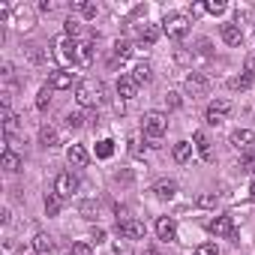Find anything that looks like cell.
<instances>
[{
	"label": "cell",
	"instance_id": "obj_24",
	"mask_svg": "<svg viewBox=\"0 0 255 255\" xmlns=\"http://www.w3.org/2000/svg\"><path fill=\"white\" fill-rule=\"evenodd\" d=\"M171 153H174V162H180V165H183V162H189V159H192V144H189V141H177Z\"/></svg>",
	"mask_w": 255,
	"mask_h": 255
},
{
	"label": "cell",
	"instance_id": "obj_40",
	"mask_svg": "<svg viewBox=\"0 0 255 255\" xmlns=\"http://www.w3.org/2000/svg\"><path fill=\"white\" fill-rule=\"evenodd\" d=\"M165 102H168V108H180V93H174V90H168V96H165Z\"/></svg>",
	"mask_w": 255,
	"mask_h": 255
},
{
	"label": "cell",
	"instance_id": "obj_7",
	"mask_svg": "<svg viewBox=\"0 0 255 255\" xmlns=\"http://www.w3.org/2000/svg\"><path fill=\"white\" fill-rule=\"evenodd\" d=\"M183 84H186V90H189L192 96H204V93L210 90V78H207L204 72H189Z\"/></svg>",
	"mask_w": 255,
	"mask_h": 255
},
{
	"label": "cell",
	"instance_id": "obj_30",
	"mask_svg": "<svg viewBox=\"0 0 255 255\" xmlns=\"http://www.w3.org/2000/svg\"><path fill=\"white\" fill-rule=\"evenodd\" d=\"M63 33H66L69 39L81 36V21H75V18H66V24H63Z\"/></svg>",
	"mask_w": 255,
	"mask_h": 255
},
{
	"label": "cell",
	"instance_id": "obj_18",
	"mask_svg": "<svg viewBox=\"0 0 255 255\" xmlns=\"http://www.w3.org/2000/svg\"><path fill=\"white\" fill-rule=\"evenodd\" d=\"M90 60H93V42L84 39V42L75 45V63H78V66H87Z\"/></svg>",
	"mask_w": 255,
	"mask_h": 255
},
{
	"label": "cell",
	"instance_id": "obj_3",
	"mask_svg": "<svg viewBox=\"0 0 255 255\" xmlns=\"http://www.w3.org/2000/svg\"><path fill=\"white\" fill-rule=\"evenodd\" d=\"M162 33L168 36V39H186L189 36V18L186 15H180V12H171V15H165L162 18Z\"/></svg>",
	"mask_w": 255,
	"mask_h": 255
},
{
	"label": "cell",
	"instance_id": "obj_2",
	"mask_svg": "<svg viewBox=\"0 0 255 255\" xmlns=\"http://www.w3.org/2000/svg\"><path fill=\"white\" fill-rule=\"evenodd\" d=\"M141 129H144L150 147H159V138L168 132V114H162V111H147V114L141 117Z\"/></svg>",
	"mask_w": 255,
	"mask_h": 255
},
{
	"label": "cell",
	"instance_id": "obj_17",
	"mask_svg": "<svg viewBox=\"0 0 255 255\" xmlns=\"http://www.w3.org/2000/svg\"><path fill=\"white\" fill-rule=\"evenodd\" d=\"M192 141H195V150H198V156H201L204 162H213V150H210V138H207L204 132H195V135H192Z\"/></svg>",
	"mask_w": 255,
	"mask_h": 255
},
{
	"label": "cell",
	"instance_id": "obj_31",
	"mask_svg": "<svg viewBox=\"0 0 255 255\" xmlns=\"http://www.w3.org/2000/svg\"><path fill=\"white\" fill-rule=\"evenodd\" d=\"M48 102H51V87L45 84V87H39V96H36V108H39V111H45V108H48Z\"/></svg>",
	"mask_w": 255,
	"mask_h": 255
},
{
	"label": "cell",
	"instance_id": "obj_12",
	"mask_svg": "<svg viewBox=\"0 0 255 255\" xmlns=\"http://www.w3.org/2000/svg\"><path fill=\"white\" fill-rule=\"evenodd\" d=\"M135 93H138V84H135L132 75H120L117 78V96L120 99H135Z\"/></svg>",
	"mask_w": 255,
	"mask_h": 255
},
{
	"label": "cell",
	"instance_id": "obj_43",
	"mask_svg": "<svg viewBox=\"0 0 255 255\" xmlns=\"http://www.w3.org/2000/svg\"><path fill=\"white\" fill-rule=\"evenodd\" d=\"M9 219H12V213H9V210H3V213H0V222H3V225H9Z\"/></svg>",
	"mask_w": 255,
	"mask_h": 255
},
{
	"label": "cell",
	"instance_id": "obj_34",
	"mask_svg": "<svg viewBox=\"0 0 255 255\" xmlns=\"http://www.w3.org/2000/svg\"><path fill=\"white\" fill-rule=\"evenodd\" d=\"M204 9H207L210 15H222V12H225V0H207Z\"/></svg>",
	"mask_w": 255,
	"mask_h": 255
},
{
	"label": "cell",
	"instance_id": "obj_21",
	"mask_svg": "<svg viewBox=\"0 0 255 255\" xmlns=\"http://www.w3.org/2000/svg\"><path fill=\"white\" fill-rule=\"evenodd\" d=\"M153 192H156V198H162V201H171V198L177 195V183H174V180H159V183L153 186Z\"/></svg>",
	"mask_w": 255,
	"mask_h": 255
},
{
	"label": "cell",
	"instance_id": "obj_5",
	"mask_svg": "<svg viewBox=\"0 0 255 255\" xmlns=\"http://www.w3.org/2000/svg\"><path fill=\"white\" fill-rule=\"evenodd\" d=\"M75 189H78V177H75L72 171H60V174H57V180H54V192L66 201V198H72V195H75Z\"/></svg>",
	"mask_w": 255,
	"mask_h": 255
},
{
	"label": "cell",
	"instance_id": "obj_10",
	"mask_svg": "<svg viewBox=\"0 0 255 255\" xmlns=\"http://www.w3.org/2000/svg\"><path fill=\"white\" fill-rule=\"evenodd\" d=\"M156 234H159V240H165V243L177 240V222H174L171 216H159V219H156Z\"/></svg>",
	"mask_w": 255,
	"mask_h": 255
},
{
	"label": "cell",
	"instance_id": "obj_9",
	"mask_svg": "<svg viewBox=\"0 0 255 255\" xmlns=\"http://www.w3.org/2000/svg\"><path fill=\"white\" fill-rule=\"evenodd\" d=\"M207 231L216 237H234V219L231 216H216L207 222Z\"/></svg>",
	"mask_w": 255,
	"mask_h": 255
},
{
	"label": "cell",
	"instance_id": "obj_25",
	"mask_svg": "<svg viewBox=\"0 0 255 255\" xmlns=\"http://www.w3.org/2000/svg\"><path fill=\"white\" fill-rule=\"evenodd\" d=\"M3 168H6L9 174H15V171L21 168V156H18V153H12L9 147H3Z\"/></svg>",
	"mask_w": 255,
	"mask_h": 255
},
{
	"label": "cell",
	"instance_id": "obj_4",
	"mask_svg": "<svg viewBox=\"0 0 255 255\" xmlns=\"http://www.w3.org/2000/svg\"><path fill=\"white\" fill-rule=\"evenodd\" d=\"M75 45H78V42H72L69 36H60V39H54V51H51V54H54V57L63 63L60 69H66V66H72V63H75Z\"/></svg>",
	"mask_w": 255,
	"mask_h": 255
},
{
	"label": "cell",
	"instance_id": "obj_33",
	"mask_svg": "<svg viewBox=\"0 0 255 255\" xmlns=\"http://www.w3.org/2000/svg\"><path fill=\"white\" fill-rule=\"evenodd\" d=\"M240 171H246V174H255V153H252V150L240 156Z\"/></svg>",
	"mask_w": 255,
	"mask_h": 255
},
{
	"label": "cell",
	"instance_id": "obj_36",
	"mask_svg": "<svg viewBox=\"0 0 255 255\" xmlns=\"http://www.w3.org/2000/svg\"><path fill=\"white\" fill-rule=\"evenodd\" d=\"M72 255H93V249H90V243L78 240V243H72Z\"/></svg>",
	"mask_w": 255,
	"mask_h": 255
},
{
	"label": "cell",
	"instance_id": "obj_26",
	"mask_svg": "<svg viewBox=\"0 0 255 255\" xmlns=\"http://www.w3.org/2000/svg\"><path fill=\"white\" fill-rule=\"evenodd\" d=\"M60 207H63V198H60L57 192H48V195H45V213H48V216H57Z\"/></svg>",
	"mask_w": 255,
	"mask_h": 255
},
{
	"label": "cell",
	"instance_id": "obj_39",
	"mask_svg": "<svg viewBox=\"0 0 255 255\" xmlns=\"http://www.w3.org/2000/svg\"><path fill=\"white\" fill-rule=\"evenodd\" d=\"M27 57H30L33 63H39V60H42V51H39V45H27Z\"/></svg>",
	"mask_w": 255,
	"mask_h": 255
},
{
	"label": "cell",
	"instance_id": "obj_32",
	"mask_svg": "<svg viewBox=\"0 0 255 255\" xmlns=\"http://www.w3.org/2000/svg\"><path fill=\"white\" fill-rule=\"evenodd\" d=\"M111 153H114V141H111V138H105V141L96 144V156H99V159H108Z\"/></svg>",
	"mask_w": 255,
	"mask_h": 255
},
{
	"label": "cell",
	"instance_id": "obj_19",
	"mask_svg": "<svg viewBox=\"0 0 255 255\" xmlns=\"http://www.w3.org/2000/svg\"><path fill=\"white\" fill-rule=\"evenodd\" d=\"M252 81H255V75L243 69L240 75H231V78H228V87H231V90H249V87H252Z\"/></svg>",
	"mask_w": 255,
	"mask_h": 255
},
{
	"label": "cell",
	"instance_id": "obj_20",
	"mask_svg": "<svg viewBox=\"0 0 255 255\" xmlns=\"http://www.w3.org/2000/svg\"><path fill=\"white\" fill-rule=\"evenodd\" d=\"M66 159H69V165H75V168H84V165H87V150H84L81 144H72V147L66 150Z\"/></svg>",
	"mask_w": 255,
	"mask_h": 255
},
{
	"label": "cell",
	"instance_id": "obj_16",
	"mask_svg": "<svg viewBox=\"0 0 255 255\" xmlns=\"http://www.w3.org/2000/svg\"><path fill=\"white\" fill-rule=\"evenodd\" d=\"M39 144H42L45 150H51V147H57V144H60V132L54 129V126H48V123H45V126H42V129H39Z\"/></svg>",
	"mask_w": 255,
	"mask_h": 255
},
{
	"label": "cell",
	"instance_id": "obj_27",
	"mask_svg": "<svg viewBox=\"0 0 255 255\" xmlns=\"http://www.w3.org/2000/svg\"><path fill=\"white\" fill-rule=\"evenodd\" d=\"M84 18H96V12H99V6L96 3H90V0H75V3H72Z\"/></svg>",
	"mask_w": 255,
	"mask_h": 255
},
{
	"label": "cell",
	"instance_id": "obj_6",
	"mask_svg": "<svg viewBox=\"0 0 255 255\" xmlns=\"http://www.w3.org/2000/svg\"><path fill=\"white\" fill-rule=\"evenodd\" d=\"M228 111H231V102H228V99H213V102L207 105V111H204V120H207L210 126H216V123H222V120L228 117Z\"/></svg>",
	"mask_w": 255,
	"mask_h": 255
},
{
	"label": "cell",
	"instance_id": "obj_44",
	"mask_svg": "<svg viewBox=\"0 0 255 255\" xmlns=\"http://www.w3.org/2000/svg\"><path fill=\"white\" fill-rule=\"evenodd\" d=\"M249 198L255 201V177H252V183H249Z\"/></svg>",
	"mask_w": 255,
	"mask_h": 255
},
{
	"label": "cell",
	"instance_id": "obj_28",
	"mask_svg": "<svg viewBox=\"0 0 255 255\" xmlns=\"http://www.w3.org/2000/svg\"><path fill=\"white\" fill-rule=\"evenodd\" d=\"M132 78H135V84L141 87V84H147L150 81V66L147 63H141V66H135V72H132Z\"/></svg>",
	"mask_w": 255,
	"mask_h": 255
},
{
	"label": "cell",
	"instance_id": "obj_42",
	"mask_svg": "<svg viewBox=\"0 0 255 255\" xmlns=\"http://www.w3.org/2000/svg\"><path fill=\"white\" fill-rule=\"evenodd\" d=\"M246 72H252V75H255V54H249V57H246Z\"/></svg>",
	"mask_w": 255,
	"mask_h": 255
},
{
	"label": "cell",
	"instance_id": "obj_15",
	"mask_svg": "<svg viewBox=\"0 0 255 255\" xmlns=\"http://www.w3.org/2000/svg\"><path fill=\"white\" fill-rule=\"evenodd\" d=\"M228 141H231V147H237V150H249L252 141H255V135H252L249 129H234Z\"/></svg>",
	"mask_w": 255,
	"mask_h": 255
},
{
	"label": "cell",
	"instance_id": "obj_14",
	"mask_svg": "<svg viewBox=\"0 0 255 255\" xmlns=\"http://www.w3.org/2000/svg\"><path fill=\"white\" fill-rule=\"evenodd\" d=\"M132 42H126V39H117L114 42V57H111V66H117V63H123V60H129L132 57Z\"/></svg>",
	"mask_w": 255,
	"mask_h": 255
},
{
	"label": "cell",
	"instance_id": "obj_11",
	"mask_svg": "<svg viewBox=\"0 0 255 255\" xmlns=\"http://www.w3.org/2000/svg\"><path fill=\"white\" fill-rule=\"evenodd\" d=\"M72 81H75V72H69V69H54L51 78H48V87H51V90H66V87H72Z\"/></svg>",
	"mask_w": 255,
	"mask_h": 255
},
{
	"label": "cell",
	"instance_id": "obj_41",
	"mask_svg": "<svg viewBox=\"0 0 255 255\" xmlns=\"http://www.w3.org/2000/svg\"><path fill=\"white\" fill-rule=\"evenodd\" d=\"M39 9H42V12H54V9H57V3H54V0H42Z\"/></svg>",
	"mask_w": 255,
	"mask_h": 255
},
{
	"label": "cell",
	"instance_id": "obj_8",
	"mask_svg": "<svg viewBox=\"0 0 255 255\" xmlns=\"http://www.w3.org/2000/svg\"><path fill=\"white\" fill-rule=\"evenodd\" d=\"M117 231H120L123 237H129V240H144V234H147V228H144L141 219H126V222L117 225Z\"/></svg>",
	"mask_w": 255,
	"mask_h": 255
},
{
	"label": "cell",
	"instance_id": "obj_35",
	"mask_svg": "<svg viewBox=\"0 0 255 255\" xmlns=\"http://www.w3.org/2000/svg\"><path fill=\"white\" fill-rule=\"evenodd\" d=\"M15 21H18V27H24V30H27V27H33V15H30V12H24V9H18V12H15Z\"/></svg>",
	"mask_w": 255,
	"mask_h": 255
},
{
	"label": "cell",
	"instance_id": "obj_22",
	"mask_svg": "<svg viewBox=\"0 0 255 255\" xmlns=\"http://www.w3.org/2000/svg\"><path fill=\"white\" fill-rule=\"evenodd\" d=\"M33 249H36L39 255H51V252H54V237L45 234V231L36 234V237H33Z\"/></svg>",
	"mask_w": 255,
	"mask_h": 255
},
{
	"label": "cell",
	"instance_id": "obj_37",
	"mask_svg": "<svg viewBox=\"0 0 255 255\" xmlns=\"http://www.w3.org/2000/svg\"><path fill=\"white\" fill-rule=\"evenodd\" d=\"M195 255H219V249H216V243H201V246H195Z\"/></svg>",
	"mask_w": 255,
	"mask_h": 255
},
{
	"label": "cell",
	"instance_id": "obj_1",
	"mask_svg": "<svg viewBox=\"0 0 255 255\" xmlns=\"http://www.w3.org/2000/svg\"><path fill=\"white\" fill-rule=\"evenodd\" d=\"M75 99L81 108H96L105 102V84L96 81V78H81L75 84Z\"/></svg>",
	"mask_w": 255,
	"mask_h": 255
},
{
	"label": "cell",
	"instance_id": "obj_13",
	"mask_svg": "<svg viewBox=\"0 0 255 255\" xmlns=\"http://www.w3.org/2000/svg\"><path fill=\"white\" fill-rule=\"evenodd\" d=\"M222 42L225 45H231V48H237V45H243V30L237 27V24H222Z\"/></svg>",
	"mask_w": 255,
	"mask_h": 255
},
{
	"label": "cell",
	"instance_id": "obj_38",
	"mask_svg": "<svg viewBox=\"0 0 255 255\" xmlns=\"http://www.w3.org/2000/svg\"><path fill=\"white\" fill-rule=\"evenodd\" d=\"M198 207H216V195H210V192L198 195Z\"/></svg>",
	"mask_w": 255,
	"mask_h": 255
},
{
	"label": "cell",
	"instance_id": "obj_23",
	"mask_svg": "<svg viewBox=\"0 0 255 255\" xmlns=\"http://www.w3.org/2000/svg\"><path fill=\"white\" fill-rule=\"evenodd\" d=\"M138 36H141V45H153V42L162 36V27H159V24H144V27L138 30Z\"/></svg>",
	"mask_w": 255,
	"mask_h": 255
},
{
	"label": "cell",
	"instance_id": "obj_29",
	"mask_svg": "<svg viewBox=\"0 0 255 255\" xmlns=\"http://www.w3.org/2000/svg\"><path fill=\"white\" fill-rule=\"evenodd\" d=\"M84 120H87V117H84L81 111H69V114H66V126H69V129H81Z\"/></svg>",
	"mask_w": 255,
	"mask_h": 255
}]
</instances>
